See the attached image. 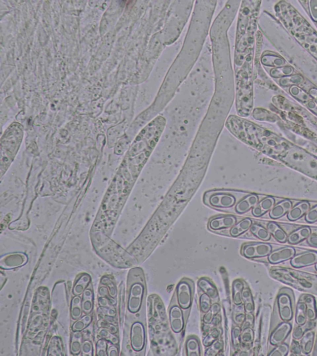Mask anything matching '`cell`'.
I'll return each mask as SVG.
<instances>
[{
    "label": "cell",
    "mask_w": 317,
    "mask_h": 356,
    "mask_svg": "<svg viewBox=\"0 0 317 356\" xmlns=\"http://www.w3.org/2000/svg\"><path fill=\"white\" fill-rule=\"evenodd\" d=\"M294 293L291 289L282 287L279 290L273 307L270 332L279 324L292 320L296 311Z\"/></svg>",
    "instance_id": "6da1fadb"
},
{
    "label": "cell",
    "mask_w": 317,
    "mask_h": 356,
    "mask_svg": "<svg viewBox=\"0 0 317 356\" xmlns=\"http://www.w3.org/2000/svg\"><path fill=\"white\" fill-rule=\"evenodd\" d=\"M249 193L234 189H213L204 192L203 203L220 211L235 208L237 204Z\"/></svg>",
    "instance_id": "7a4b0ae2"
},
{
    "label": "cell",
    "mask_w": 317,
    "mask_h": 356,
    "mask_svg": "<svg viewBox=\"0 0 317 356\" xmlns=\"http://www.w3.org/2000/svg\"><path fill=\"white\" fill-rule=\"evenodd\" d=\"M272 252V245L266 243L246 244L241 249L242 255L247 258L268 257Z\"/></svg>",
    "instance_id": "3957f363"
},
{
    "label": "cell",
    "mask_w": 317,
    "mask_h": 356,
    "mask_svg": "<svg viewBox=\"0 0 317 356\" xmlns=\"http://www.w3.org/2000/svg\"><path fill=\"white\" fill-rule=\"evenodd\" d=\"M178 302L182 309H189L192 304V289L190 283L183 280L178 284L176 288Z\"/></svg>",
    "instance_id": "277c9868"
},
{
    "label": "cell",
    "mask_w": 317,
    "mask_h": 356,
    "mask_svg": "<svg viewBox=\"0 0 317 356\" xmlns=\"http://www.w3.org/2000/svg\"><path fill=\"white\" fill-rule=\"evenodd\" d=\"M238 222V217L228 214L214 217L209 220L208 226L209 230L219 231L231 229Z\"/></svg>",
    "instance_id": "5b68a950"
},
{
    "label": "cell",
    "mask_w": 317,
    "mask_h": 356,
    "mask_svg": "<svg viewBox=\"0 0 317 356\" xmlns=\"http://www.w3.org/2000/svg\"><path fill=\"white\" fill-rule=\"evenodd\" d=\"M292 330L289 321H284L270 333L269 342L271 345L276 346L284 342Z\"/></svg>",
    "instance_id": "8992f818"
},
{
    "label": "cell",
    "mask_w": 317,
    "mask_h": 356,
    "mask_svg": "<svg viewBox=\"0 0 317 356\" xmlns=\"http://www.w3.org/2000/svg\"><path fill=\"white\" fill-rule=\"evenodd\" d=\"M144 291H145V287L140 283H136L131 286L130 299H129L128 302V308L131 313H137L140 309L141 304H142Z\"/></svg>",
    "instance_id": "52a82bcc"
},
{
    "label": "cell",
    "mask_w": 317,
    "mask_h": 356,
    "mask_svg": "<svg viewBox=\"0 0 317 356\" xmlns=\"http://www.w3.org/2000/svg\"><path fill=\"white\" fill-rule=\"evenodd\" d=\"M317 262V252L316 251H306L295 255L291 259V264L294 268L306 267L316 264Z\"/></svg>",
    "instance_id": "ba28073f"
},
{
    "label": "cell",
    "mask_w": 317,
    "mask_h": 356,
    "mask_svg": "<svg viewBox=\"0 0 317 356\" xmlns=\"http://www.w3.org/2000/svg\"><path fill=\"white\" fill-rule=\"evenodd\" d=\"M296 255V250L290 246L278 249L272 251L268 256V259L272 264H277L285 261L291 260Z\"/></svg>",
    "instance_id": "9c48e42d"
},
{
    "label": "cell",
    "mask_w": 317,
    "mask_h": 356,
    "mask_svg": "<svg viewBox=\"0 0 317 356\" xmlns=\"http://www.w3.org/2000/svg\"><path fill=\"white\" fill-rule=\"evenodd\" d=\"M145 330L142 323L136 322L133 324L131 330V345L134 350H142L145 345Z\"/></svg>",
    "instance_id": "30bf717a"
},
{
    "label": "cell",
    "mask_w": 317,
    "mask_h": 356,
    "mask_svg": "<svg viewBox=\"0 0 317 356\" xmlns=\"http://www.w3.org/2000/svg\"><path fill=\"white\" fill-rule=\"evenodd\" d=\"M260 202V197L256 194H248L237 204L234 211L236 214H243L248 213Z\"/></svg>",
    "instance_id": "8fae6325"
},
{
    "label": "cell",
    "mask_w": 317,
    "mask_h": 356,
    "mask_svg": "<svg viewBox=\"0 0 317 356\" xmlns=\"http://www.w3.org/2000/svg\"><path fill=\"white\" fill-rule=\"evenodd\" d=\"M169 318L172 331L175 333L181 332L185 325L184 314L181 307L172 306L170 309Z\"/></svg>",
    "instance_id": "7c38bea8"
},
{
    "label": "cell",
    "mask_w": 317,
    "mask_h": 356,
    "mask_svg": "<svg viewBox=\"0 0 317 356\" xmlns=\"http://www.w3.org/2000/svg\"><path fill=\"white\" fill-rule=\"evenodd\" d=\"M275 200L273 197L268 196L263 199L253 207L252 214L255 217H260L264 215L267 212H270L275 206Z\"/></svg>",
    "instance_id": "4fadbf2b"
},
{
    "label": "cell",
    "mask_w": 317,
    "mask_h": 356,
    "mask_svg": "<svg viewBox=\"0 0 317 356\" xmlns=\"http://www.w3.org/2000/svg\"><path fill=\"white\" fill-rule=\"evenodd\" d=\"M292 208V202L288 199L279 202L275 204L270 211V216L272 219H277L282 218Z\"/></svg>",
    "instance_id": "5bb4252c"
},
{
    "label": "cell",
    "mask_w": 317,
    "mask_h": 356,
    "mask_svg": "<svg viewBox=\"0 0 317 356\" xmlns=\"http://www.w3.org/2000/svg\"><path fill=\"white\" fill-rule=\"evenodd\" d=\"M306 305V313L308 320L313 321L317 318V308L316 299L312 295L309 294H302L300 297Z\"/></svg>",
    "instance_id": "9a60e30c"
},
{
    "label": "cell",
    "mask_w": 317,
    "mask_h": 356,
    "mask_svg": "<svg viewBox=\"0 0 317 356\" xmlns=\"http://www.w3.org/2000/svg\"><path fill=\"white\" fill-rule=\"evenodd\" d=\"M311 209V206L307 201H302L299 202L296 206L292 207L287 214V218L289 220L294 221L297 219H301Z\"/></svg>",
    "instance_id": "2e32d148"
},
{
    "label": "cell",
    "mask_w": 317,
    "mask_h": 356,
    "mask_svg": "<svg viewBox=\"0 0 317 356\" xmlns=\"http://www.w3.org/2000/svg\"><path fill=\"white\" fill-rule=\"evenodd\" d=\"M315 337H316V333L314 330L308 329L305 331L299 342L302 353L304 355H308L312 353L314 346Z\"/></svg>",
    "instance_id": "e0dca14e"
},
{
    "label": "cell",
    "mask_w": 317,
    "mask_h": 356,
    "mask_svg": "<svg viewBox=\"0 0 317 356\" xmlns=\"http://www.w3.org/2000/svg\"><path fill=\"white\" fill-rule=\"evenodd\" d=\"M312 235L311 229L308 226H303V227L297 229V230L292 231L290 235L287 236V241L289 244L292 245H296L297 244L301 243L305 240H307L309 236Z\"/></svg>",
    "instance_id": "ac0fdd59"
},
{
    "label": "cell",
    "mask_w": 317,
    "mask_h": 356,
    "mask_svg": "<svg viewBox=\"0 0 317 356\" xmlns=\"http://www.w3.org/2000/svg\"><path fill=\"white\" fill-rule=\"evenodd\" d=\"M253 224V221L250 218L242 219L230 229V231H229L230 236L233 238L238 237L249 230Z\"/></svg>",
    "instance_id": "d6986e66"
},
{
    "label": "cell",
    "mask_w": 317,
    "mask_h": 356,
    "mask_svg": "<svg viewBox=\"0 0 317 356\" xmlns=\"http://www.w3.org/2000/svg\"><path fill=\"white\" fill-rule=\"evenodd\" d=\"M267 228L271 235L279 243H284L287 241L288 236L287 235L286 233L275 222H269L267 224Z\"/></svg>",
    "instance_id": "ffe728a7"
},
{
    "label": "cell",
    "mask_w": 317,
    "mask_h": 356,
    "mask_svg": "<svg viewBox=\"0 0 317 356\" xmlns=\"http://www.w3.org/2000/svg\"><path fill=\"white\" fill-rule=\"evenodd\" d=\"M263 65L268 67L279 68L286 65V61L277 55L268 53L264 54L261 60Z\"/></svg>",
    "instance_id": "44dd1931"
},
{
    "label": "cell",
    "mask_w": 317,
    "mask_h": 356,
    "mask_svg": "<svg viewBox=\"0 0 317 356\" xmlns=\"http://www.w3.org/2000/svg\"><path fill=\"white\" fill-rule=\"evenodd\" d=\"M198 285L199 288L204 293L208 294L212 299L216 300L218 299V293L216 287L209 280L203 278V279L199 280Z\"/></svg>",
    "instance_id": "7402d4cb"
},
{
    "label": "cell",
    "mask_w": 317,
    "mask_h": 356,
    "mask_svg": "<svg viewBox=\"0 0 317 356\" xmlns=\"http://www.w3.org/2000/svg\"><path fill=\"white\" fill-rule=\"evenodd\" d=\"M295 320L297 325H304L306 324L307 319L306 307L304 302L299 299L295 311Z\"/></svg>",
    "instance_id": "603a6c76"
},
{
    "label": "cell",
    "mask_w": 317,
    "mask_h": 356,
    "mask_svg": "<svg viewBox=\"0 0 317 356\" xmlns=\"http://www.w3.org/2000/svg\"><path fill=\"white\" fill-rule=\"evenodd\" d=\"M242 301L244 304V310L246 314H253L255 311L254 301H253L252 292L248 287L243 290Z\"/></svg>",
    "instance_id": "cb8c5ba5"
},
{
    "label": "cell",
    "mask_w": 317,
    "mask_h": 356,
    "mask_svg": "<svg viewBox=\"0 0 317 356\" xmlns=\"http://www.w3.org/2000/svg\"><path fill=\"white\" fill-rule=\"evenodd\" d=\"M250 231L255 237L263 241H269L271 237H272V235H271L267 228L258 225V224H253L252 226H251Z\"/></svg>",
    "instance_id": "d4e9b609"
},
{
    "label": "cell",
    "mask_w": 317,
    "mask_h": 356,
    "mask_svg": "<svg viewBox=\"0 0 317 356\" xmlns=\"http://www.w3.org/2000/svg\"><path fill=\"white\" fill-rule=\"evenodd\" d=\"M244 285L240 280H237L233 283V298L234 304L240 305L242 301V292Z\"/></svg>",
    "instance_id": "484cf974"
},
{
    "label": "cell",
    "mask_w": 317,
    "mask_h": 356,
    "mask_svg": "<svg viewBox=\"0 0 317 356\" xmlns=\"http://www.w3.org/2000/svg\"><path fill=\"white\" fill-rule=\"evenodd\" d=\"M187 355L189 356H200V346L197 338L190 337L186 343Z\"/></svg>",
    "instance_id": "4316f807"
},
{
    "label": "cell",
    "mask_w": 317,
    "mask_h": 356,
    "mask_svg": "<svg viewBox=\"0 0 317 356\" xmlns=\"http://www.w3.org/2000/svg\"><path fill=\"white\" fill-rule=\"evenodd\" d=\"M254 338L255 333L253 329L251 327L245 328L242 332H241L240 343L247 347H252Z\"/></svg>",
    "instance_id": "83f0119b"
},
{
    "label": "cell",
    "mask_w": 317,
    "mask_h": 356,
    "mask_svg": "<svg viewBox=\"0 0 317 356\" xmlns=\"http://www.w3.org/2000/svg\"><path fill=\"white\" fill-rule=\"evenodd\" d=\"M304 81V77L301 75L292 74L289 76L281 78L279 80V84L283 87H292L301 84Z\"/></svg>",
    "instance_id": "f1b7e54d"
},
{
    "label": "cell",
    "mask_w": 317,
    "mask_h": 356,
    "mask_svg": "<svg viewBox=\"0 0 317 356\" xmlns=\"http://www.w3.org/2000/svg\"><path fill=\"white\" fill-rule=\"evenodd\" d=\"M294 70L291 67H284L273 68L270 71V74L274 78H282L289 76L294 74Z\"/></svg>",
    "instance_id": "f546056e"
},
{
    "label": "cell",
    "mask_w": 317,
    "mask_h": 356,
    "mask_svg": "<svg viewBox=\"0 0 317 356\" xmlns=\"http://www.w3.org/2000/svg\"><path fill=\"white\" fill-rule=\"evenodd\" d=\"M289 92L294 98L298 99L302 102H308L311 101V97L309 96V94H307L306 91H304L303 89H302L301 88L297 86V85H294V86L291 87L289 89Z\"/></svg>",
    "instance_id": "4dcf8cb0"
},
{
    "label": "cell",
    "mask_w": 317,
    "mask_h": 356,
    "mask_svg": "<svg viewBox=\"0 0 317 356\" xmlns=\"http://www.w3.org/2000/svg\"><path fill=\"white\" fill-rule=\"evenodd\" d=\"M289 350V346L286 343H282L275 346V348L270 351L268 355L271 356H286L288 355Z\"/></svg>",
    "instance_id": "1f68e13d"
},
{
    "label": "cell",
    "mask_w": 317,
    "mask_h": 356,
    "mask_svg": "<svg viewBox=\"0 0 317 356\" xmlns=\"http://www.w3.org/2000/svg\"><path fill=\"white\" fill-rule=\"evenodd\" d=\"M221 311V306L219 304H214L211 306L210 310L206 313L204 316L203 320L204 323H211L213 319L216 318L217 315Z\"/></svg>",
    "instance_id": "d6a6232c"
},
{
    "label": "cell",
    "mask_w": 317,
    "mask_h": 356,
    "mask_svg": "<svg viewBox=\"0 0 317 356\" xmlns=\"http://www.w3.org/2000/svg\"><path fill=\"white\" fill-rule=\"evenodd\" d=\"M223 342L222 340L215 341L212 344L210 348L205 351V356H216L221 352L223 349Z\"/></svg>",
    "instance_id": "836d02e7"
},
{
    "label": "cell",
    "mask_w": 317,
    "mask_h": 356,
    "mask_svg": "<svg viewBox=\"0 0 317 356\" xmlns=\"http://www.w3.org/2000/svg\"><path fill=\"white\" fill-rule=\"evenodd\" d=\"M221 333L218 329H213L210 331V333L207 335L206 337L204 339L203 345L205 347H209L214 341L218 340L220 336Z\"/></svg>",
    "instance_id": "e575fe53"
},
{
    "label": "cell",
    "mask_w": 317,
    "mask_h": 356,
    "mask_svg": "<svg viewBox=\"0 0 317 356\" xmlns=\"http://www.w3.org/2000/svg\"><path fill=\"white\" fill-rule=\"evenodd\" d=\"M211 307V298L208 294L204 293L200 297V308L203 313H207Z\"/></svg>",
    "instance_id": "d590c367"
},
{
    "label": "cell",
    "mask_w": 317,
    "mask_h": 356,
    "mask_svg": "<svg viewBox=\"0 0 317 356\" xmlns=\"http://www.w3.org/2000/svg\"><path fill=\"white\" fill-rule=\"evenodd\" d=\"M241 328L239 326H235L232 331V341L234 346L240 345Z\"/></svg>",
    "instance_id": "8d00e7d4"
},
{
    "label": "cell",
    "mask_w": 317,
    "mask_h": 356,
    "mask_svg": "<svg viewBox=\"0 0 317 356\" xmlns=\"http://www.w3.org/2000/svg\"><path fill=\"white\" fill-rule=\"evenodd\" d=\"M307 3H308L310 15L314 21L317 22V0L308 1Z\"/></svg>",
    "instance_id": "74e56055"
},
{
    "label": "cell",
    "mask_w": 317,
    "mask_h": 356,
    "mask_svg": "<svg viewBox=\"0 0 317 356\" xmlns=\"http://www.w3.org/2000/svg\"><path fill=\"white\" fill-rule=\"evenodd\" d=\"M305 219L310 223H313L317 221V205L313 208L310 209L309 211L305 215Z\"/></svg>",
    "instance_id": "f35d334b"
},
{
    "label": "cell",
    "mask_w": 317,
    "mask_h": 356,
    "mask_svg": "<svg viewBox=\"0 0 317 356\" xmlns=\"http://www.w3.org/2000/svg\"><path fill=\"white\" fill-rule=\"evenodd\" d=\"M289 351H291V355L294 356L302 355V354H303L302 353L300 343L298 342V341L295 340L294 339L291 343V348H290Z\"/></svg>",
    "instance_id": "ab89813d"
},
{
    "label": "cell",
    "mask_w": 317,
    "mask_h": 356,
    "mask_svg": "<svg viewBox=\"0 0 317 356\" xmlns=\"http://www.w3.org/2000/svg\"><path fill=\"white\" fill-rule=\"evenodd\" d=\"M306 325V324H305ZM298 325L297 327L295 328L292 333V336L295 340L300 341L303 336L305 331L307 330H305L304 325Z\"/></svg>",
    "instance_id": "60d3db41"
},
{
    "label": "cell",
    "mask_w": 317,
    "mask_h": 356,
    "mask_svg": "<svg viewBox=\"0 0 317 356\" xmlns=\"http://www.w3.org/2000/svg\"><path fill=\"white\" fill-rule=\"evenodd\" d=\"M307 241L312 247L317 248V235H311L307 239Z\"/></svg>",
    "instance_id": "b9f144b4"
},
{
    "label": "cell",
    "mask_w": 317,
    "mask_h": 356,
    "mask_svg": "<svg viewBox=\"0 0 317 356\" xmlns=\"http://www.w3.org/2000/svg\"><path fill=\"white\" fill-rule=\"evenodd\" d=\"M307 107H308L310 110L317 114V103L316 101H309L308 103H307Z\"/></svg>",
    "instance_id": "7bdbcfd3"
},
{
    "label": "cell",
    "mask_w": 317,
    "mask_h": 356,
    "mask_svg": "<svg viewBox=\"0 0 317 356\" xmlns=\"http://www.w3.org/2000/svg\"><path fill=\"white\" fill-rule=\"evenodd\" d=\"M309 94V96H311L312 99H314L315 101H316L317 103V89H315V88L310 89Z\"/></svg>",
    "instance_id": "ee69618b"
},
{
    "label": "cell",
    "mask_w": 317,
    "mask_h": 356,
    "mask_svg": "<svg viewBox=\"0 0 317 356\" xmlns=\"http://www.w3.org/2000/svg\"><path fill=\"white\" fill-rule=\"evenodd\" d=\"M315 268H316V270L317 271V262L315 264Z\"/></svg>",
    "instance_id": "f6af8a7d"
}]
</instances>
